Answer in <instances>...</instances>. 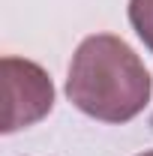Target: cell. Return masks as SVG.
<instances>
[{
  "label": "cell",
  "instance_id": "cell-1",
  "mask_svg": "<svg viewBox=\"0 0 153 156\" xmlns=\"http://www.w3.org/2000/svg\"><path fill=\"white\" fill-rule=\"evenodd\" d=\"M153 81L141 57L111 33L87 36L72 54L66 96L78 111L102 123H126L150 102Z\"/></svg>",
  "mask_w": 153,
  "mask_h": 156
},
{
  "label": "cell",
  "instance_id": "cell-2",
  "mask_svg": "<svg viewBox=\"0 0 153 156\" xmlns=\"http://www.w3.org/2000/svg\"><path fill=\"white\" fill-rule=\"evenodd\" d=\"M0 84H3V120L0 129L18 132L39 123L54 105V84L48 72L24 57L0 60Z\"/></svg>",
  "mask_w": 153,
  "mask_h": 156
},
{
  "label": "cell",
  "instance_id": "cell-3",
  "mask_svg": "<svg viewBox=\"0 0 153 156\" xmlns=\"http://www.w3.org/2000/svg\"><path fill=\"white\" fill-rule=\"evenodd\" d=\"M129 24L153 51V0H129Z\"/></svg>",
  "mask_w": 153,
  "mask_h": 156
},
{
  "label": "cell",
  "instance_id": "cell-4",
  "mask_svg": "<svg viewBox=\"0 0 153 156\" xmlns=\"http://www.w3.org/2000/svg\"><path fill=\"white\" fill-rule=\"evenodd\" d=\"M138 156H153V150H144V153H138Z\"/></svg>",
  "mask_w": 153,
  "mask_h": 156
}]
</instances>
